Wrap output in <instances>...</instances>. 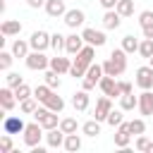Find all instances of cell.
Segmentation results:
<instances>
[{"label": "cell", "mask_w": 153, "mask_h": 153, "mask_svg": "<svg viewBox=\"0 0 153 153\" xmlns=\"http://www.w3.org/2000/svg\"><path fill=\"white\" fill-rule=\"evenodd\" d=\"M24 62H26V67L33 69V72H45V69L50 67V57H45L43 50H31V53L24 57Z\"/></svg>", "instance_id": "obj_1"}, {"label": "cell", "mask_w": 153, "mask_h": 153, "mask_svg": "<svg viewBox=\"0 0 153 153\" xmlns=\"http://www.w3.org/2000/svg\"><path fill=\"white\" fill-rule=\"evenodd\" d=\"M105 76V72H103V65H98V62H93L91 67H88V72H86V76L81 79V88H86V91H91V88H96L98 86V81Z\"/></svg>", "instance_id": "obj_2"}, {"label": "cell", "mask_w": 153, "mask_h": 153, "mask_svg": "<svg viewBox=\"0 0 153 153\" xmlns=\"http://www.w3.org/2000/svg\"><path fill=\"white\" fill-rule=\"evenodd\" d=\"M41 139H43V127H41V122H29L26 129H24V143H26L29 148H33V146L41 143Z\"/></svg>", "instance_id": "obj_3"}, {"label": "cell", "mask_w": 153, "mask_h": 153, "mask_svg": "<svg viewBox=\"0 0 153 153\" xmlns=\"http://www.w3.org/2000/svg\"><path fill=\"white\" fill-rule=\"evenodd\" d=\"M24 129H26V122L19 115H5L2 117V131L5 134H24Z\"/></svg>", "instance_id": "obj_4"}, {"label": "cell", "mask_w": 153, "mask_h": 153, "mask_svg": "<svg viewBox=\"0 0 153 153\" xmlns=\"http://www.w3.org/2000/svg\"><path fill=\"white\" fill-rule=\"evenodd\" d=\"M136 86L141 88V91H146V88H153V67L151 65H143V67H139L136 69Z\"/></svg>", "instance_id": "obj_5"}, {"label": "cell", "mask_w": 153, "mask_h": 153, "mask_svg": "<svg viewBox=\"0 0 153 153\" xmlns=\"http://www.w3.org/2000/svg\"><path fill=\"white\" fill-rule=\"evenodd\" d=\"M29 43H31V50H43V53H45V50L50 48V33L43 31V29H38V31L31 33Z\"/></svg>", "instance_id": "obj_6"}, {"label": "cell", "mask_w": 153, "mask_h": 153, "mask_svg": "<svg viewBox=\"0 0 153 153\" xmlns=\"http://www.w3.org/2000/svg\"><path fill=\"white\" fill-rule=\"evenodd\" d=\"M110 110H112V100H110V96H105V93H103V98H98V100H96L93 117H96L98 122H105V120H108V115H110Z\"/></svg>", "instance_id": "obj_7"}, {"label": "cell", "mask_w": 153, "mask_h": 153, "mask_svg": "<svg viewBox=\"0 0 153 153\" xmlns=\"http://www.w3.org/2000/svg\"><path fill=\"white\" fill-rule=\"evenodd\" d=\"M131 131H129V122H122L120 127H117V131H115V146L117 148H129V143H131Z\"/></svg>", "instance_id": "obj_8"}, {"label": "cell", "mask_w": 153, "mask_h": 153, "mask_svg": "<svg viewBox=\"0 0 153 153\" xmlns=\"http://www.w3.org/2000/svg\"><path fill=\"white\" fill-rule=\"evenodd\" d=\"M81 36H84V41H86L88 45H96V48L105 45V41H108L103 31H98V29H91V26H86V29L81 31Z\"/></svg>", "instance_id": "obj_9"}, {"label": "cell", "mask_w": 153, "mask_h": 153, "mask_svg": "<svg viewBox=\"0 0 153 153\" xmlns=\"http://www.w3.org/2000/svg\"><path fill=\"white\" fill-rule=\"evenodd\" d=\"M139 112L143 117H151L153 115V91L151 88H146V91L139 93Z\"/></svg>", "instance_id": "obj_10"}, {"label": "cell", "mask_w": 153, "mask_h": 153, "mask_svg": "<svg viewBox=\"0 0 153 153\" xmlns=\"http://www.w3.org/2000/svg\"><path fill=\"white\" fill-rule=\"evenodd\" d=\"M98 86H100V91H103L105 96H110V98H120V88H117V79H115V76L105 74V76L98 81Z\"/></svg>", "instance_id": "obj_11"}, {"label": "cell", "mask_w": 153, "mask_h": 153, "mask_svg": "<svg viewBox=\"0 0 153 153\" xmlns=\"http://www.w3.org/2000/svg\"><path fill=\"white\" fill-rule=\"evenodd\" d=\"M17 103H19V100H17V96H14V88L2 86V88H0V108H2L5 112H10Z\"/></svg>", "instance_id": "obj_12"}, {"label": "cell", "mask_w": 153, "mask_h": 153, "mask_svg": "<svg viewBox=\"0 0 153 153\" xmlns=\"http://www.w3.org/2000/svg\"><path fill=\"white\" fill-rule=\"evenodd\" d=\"M84 22H86V14L81 12V10H67L65 12V24L69 26V29H79V26H84Z\"/></svg>", "instance_id": "obj_13"}, {"label": "cell", "mask_w": 153, "mask_h": 153, "mask_svg": "<svg viewBox=\"0 0 153 153\" xmlns=\"http://www.w3.org/2000/svg\"><path fill=\"white\" fill-rule=\"evenodd\" d=\"M93 65V62H91ZM86 60H81L79 55H74V62H72V69H69V74L74 76V79H84L86 76V72H88V67H91Z\"/></svg>", "instance_id": "obj_14"}, {"label": "cell", "mask_w": 153, "mask_h": 153, "mask_svg": "<svg viewBox=\"0 0 153 153\" xmlns=\"http://www.w3.org/2000/svg\"><path fill=\"white\" fill-rule=\"evenodd\" d=\"M88 103H91V98H88V91H86V88H81V91H76V93L72 96V105H74L76 112L88 110Z\"/></svg>", "instance_id": "obj_15"}, {"label": "cell", "mask_w": 153, "mask_h": 153, "mask_svg": "<svg viewBox=\"0 0 153 153\" xmlns=\"http://www.w3.org/2000/svg\"><path fill=\"white\" fill-rule=\"evenodd\" d=\"M65 131L60 129V127H55V129H50L48 134H45V143L50 146V148H60V146H65Z\"/></svg>", "instance_id": "obj_16"}, {"label": "cell", "mask_w": 153, "mask_h": 153, "mask_svg": "<svg viewBox=\"0 0 153 153\" xmlns=\"http://www.w3.org/2000/svg\"><path fill=\"white\" fill-rule=\"evenodd\" d=\"M120 24H122V14L117 12V10H105V14H103V26L105 29H120Z\"/></svg>", "instance_id": "obj_17"}, {"label": "cell", "mask_w": 153, "mask_h": 153, "mask_svg": "<svg viewBox=\"0 0 153 153\" xmlns=\"http://www.w3.org/2000/svg\"><path fill=\"white\" fill-rule=\"evenodd\" d=\"M0 33L2 36H19L22 33V22L19 19H5L0 24Z\"/></svg>", "instance_id": "obj_18"}, {"label": "cell", "mask_w": 153, "mask_h": 153, "mask_svg": "<svg viewBox=\"0 0 153 153\" xmlns=\"http://www.w3.org/2000/svg\"><path fill=\"white\" fill-rule=\"evenodd\" d=\"M84 43H86V41H84L81 33H69V36H67V45H65V50H67L69 55H76V53L84 48Z\"/></svg>", "instance_id": "obj_19"}, {"label": "cell", "mask_w": 153, "mask_h": 153, "mask_svg": "<svg viewBox=\"0 0 153 153\" xmlns=\"http://www.w3.org/2000/svg\"><path fill=\"white\" fill-rule=\"evenodd\" d=\"M50 69H55L57 74H67V72L72 69V62H69V57H62V55L57 53L55 57H50Z\"/></svg>", "instance_id": "obj_20"}, {"label": "cell", "mask_w": 153, "mask_h": 153, "mask_svg": "<svg viewBox=\"0 0 153 153\" xmlns=\"http://www.w3.org/2000/svg\"><path fill=\"white\" fill-rule=\"evenodd\" d=\"M45 12H48V17H65V12H67L65 0H45Z\"/></svg>", "instance_id": "obj_21"}, {"label": "cell", "mask_w": 153, "mask_h": 153, "mask_svg": "<svg viewBox=\"0 0 153 153\" xmlns=\"http://www.w3.org/2000/svg\"><path fill=\"white\" fill-rule=\"evenodd\" d=\"M120 108H122L124 112H129V110L139 108V96H134V91H131V93H124V96H120Z\"/></svg>", "instance_id": "obj_22"}, {"label": "cell", "mask_w": 153, "mask_h": 153, "mask_svg": "<svg viewBox=\"0 0 153 153\" xmlns=\"http://www.w3.org/2000/svg\"><path fill=\"white\" fill-rule=\"evenodd\" d=\"M12 53H14V57H26V55L31 53V43H29V41L17 38V41L12 43Z\"/></svg>", "instance_id": "obj_23"}, {"label": "cell", "mask_w": 153, "mask_h": 153, "mask_svg": "<svg viewBox=\"0 0 153 153\" xmlns=\"http://www.w3.org/2000/svg\"><path fill=\"white\" fill-rule=\"evenodd\" d=\"M43 105H45V108H50L53 112H62V110H65V98H62V96H57V93L53 91V93H50V98H48Z\"/></svg>", "instance_id": "obj_24"}, {"label": "cell", "mask_w": 153, "mask_h": 153, "mask_svg": "<svg viewBox=\"0 0 153 153\" xmlns=\"http://www.w3.org/2000/svg\"><path fill=\"white\" fill-rule=\"evenodd\" d=\"M103 72L110 74V76H122V74H124V67H120L112 57H108V60L103 62Z\"/></svg>", "instance_id": "obj_25"}, {"label": "cell", "mask_w": 153, "mask_h": 153, "mask_svg": "<svg viewBox=\"0 0 153 153\" xmlns=\"http://www.w3.org/2000/svg\"><path fill=\"white\" fill-rule=\"evenodd\" d=\"M81 148V136L74 131V134H67L65 136V151H69V153H76Z\"/></svg>", "instance_id": "obj_26"}, {"label": "cell", "mask_w": 153, "mask_h": 153, "mask_svg": "<svg viewBox=\"0 0 153 153\" xmlns=\"http://www.w3.org/2000/svg\"><path fill=\"white\" fill-rule=\"evenodd\" d=\"M81 131L86 134V136H91V139H96L98 134H100V122L93 117V120H88V122H84V127H81Z\"/></svg>", "instance_id": "obj_27"}, {"label": "cell", "mask_w": 153, "mask_h": 153, "mask_svg": "<svg viewBox=\"0 0 153 153\" xmlns=\"http://www.w3.org/2000/svg\"><path fill=\"white\" fill-rule=\"evenodd\" d=\"M53 91H55V88H50L48 84H41V86H36V88H33V98H36L38 103H45V100L50 98V93H53Z\"/></svg>", "instance_id": "obj_28"}, {"label": "cell", "mask_w": 153, "mask_h": 153, "mask_svg": "<svg viewBox=\"0 0 153 153\" xmlns=\"http://www.w3.org/2000/svg\"><path fill=\"white\" fill-rule=\"evenodd\" d=\"M36 108H38V100L31 96V98H24V100H19V110L24 112V115H33L36 112Z\"/></svg>", "instance_id": "obj_29"}, {"label": "cell", "mask_w": 153, "mask_h": 153, "mask_svg": "<svg viewBox=\"0 0 153 153\" xmlns=\"http://www.w3.org/2000/svg\"><path fill=\"white\" fill-rule=\"evenodd\" d=\"M65 45H67V36H62V33H50V48H53L55 53L65 50Z\"/></svg>", "instance_id": "obj_30"}, {"label": "cell", "mask_w": 153, "mask_h": 153, "mask_svg": "<svg viewBox=\"0 0 153 153\" xmlns=\"http://www.w3.org/2000/svg\"><path fill=\"white\" fill-rule=\"evenodd\" d=\"M139 43H141V41H136V38L131 36V33L122 38V48H124V50H127L129 55H134V53H139Z\"/></svg>", "instance_id": "obj_31"}, {"label": "cell", "mask_w": 153, "mask_h": 153, "mask_svg": "<svg viewBox=\"0 0 153 153\" xmlns=\"http://www.w3.org/2000/svg\"><path fill=\"white\" fill-rule=\"evenodd\" d=\"M115 10H117L122 17H131V14H134V0H120Z\"/></svg>", "instance_id": "obj_32"}, {"label": "cell", "mask_w": 153, "mask_h": 153, "mask_svg": "<svg viewBox=\"0 0 153 153\" xmlns=\"http://www.w3.org/2000/svg\"><path fill=\"white\" fill-rule=\"evenodd\" d=\"M43 76H45V84H48L50 88H60V74H57L55 69H50V67H48Z\"/></svg>", "instance_id": "obj_33"}, {"label": "cell", "mask_w": 153, "mask_h": 153, "mask_svg": "<svg viewBox=\"0 0 153 153\" xmlns=\"http://www.w3.org/2000/svg\"><path fill=\"white\" fill-rule=\"evenodd\" d=\"M139 55L146 57V60L153 55V38H143V41L139 43Z\"/></svg>", "instance_id": "obj_34"}, {"label": "cell", "mask_w": 153, "mask_h": 153, "mask_svg": "<svg viewBox=\"0 0 153 153\" xmlns=\"http://www.w3.org/2000/svg\"><path fill=\"white\" fill-rule=\"evenodd\" d=\"M12 60H14V53L12 50H0V69H10L12 67Z\"/></svg>", "instance_id": "obj_35"}, {"label": "cell", "mask_w": 153, "mask_h": 153, "mask_svg": "<svg viewBox=\"0 0 153 153\" xmlns=\"http://www.w3.org/2000/svg\"><path fill=\"white\" fill-rule=\"evenodd\" d=\"M14 96H17V100H24V98H31V96H33V88H31V86H29V84L24 81L22 86H17V88H14Z\"/></svg>", "instance_id": "obj_36"}, {"label": "cell", "mask_w": 153, "mask_h": 153, "mask_svg": "<svg viewBox=\"0 0 153 153\" xmlns=\"http://www.w3.org/2000/svg\"><path fill=\"white\" fill-rule=\"evenodd\" d=\"M122 112H124L122 108H120V110H110V115H108V120H105V122H108L110 127H120V124L124 122V117H122Z\"/></svg>", "instance_id": "obj_37"}, {"label": "cell", "mask_w": 153, "mask_h": 153, "mask_svg": "<svg viewBox=\"0 0 153 153\" xmlns=\"http://www.w3.org/2000/svg\"><path fill=\"white\" fill-rule=\"evenodd\" d=\"M60 129H62L65 134H74V131H76V120H74V117H65V120H60Z\"/></svg>", "instance_id": "obj_38"}, {"label": "cell", "mask_w": 153, "mask_h": 153, "mask_svg": "<svg viewBox=\"0 0 153 153\" xmlns=\"http://www.w3.org/2000/svg\"><path fill=\"white\" fill-rule=\"evenodd\" d=\"M129 131H131L134 136H139V134H143V131H146V122H143L141 117H136V120H131V122H129Z\"/></svg>", "instance_id": "obj_39"}, {"label": "cell", "mask_w": 153, "mask_h": 153, "mask_svg": "<svg viewBox=\"0 0 153 153\" xmlns=\"http://www.w3.org/2000/svg\"><path fill=\"white\" fill-rule=\"evenodd\" d=\"M5 81H7V86H10V88H17V86H22V84H24L22 74H17V72H10V74L5 76Z\"/></svg>", "instance_id": "obj_40"}, {"label": "cell", "mask_w": 153, "mask_h": 153, "mask_svg": "<svg viewBox=\"0 0 153 153\" xmlns=\"http://www.w3.org/2000/svg\"><path fill=\"white\" fill-rule=\"evenodd\" d=\"M139 24H141V29H143V26H151V24H153V10H143V12L139 14Z\"/></svg>", "instance_id": "obj_41"}, {"label": "cell", "mask_w": 153, "mask_h": 153, "mask_svg": "<svg viewBox=\"0 0 153 153\" xmlns=\"http://www.w3.org/2000/svg\"><path fill=\"white\" fill-rule=\"evenodd\" d=\"M134 146H136V151H146V153H148L151 139H148V136H143V134H139V136H136V143H134Z\"/></svg>", "instance_id": "obj_42"}, {"label": "cell", "mask_w": 153, "mask_h": 153, "mask_svg": "<svg viewBox=\"0 0 153 153\" xmlns=\"http://www.w3.org/2000/svg\"><path fill=\"white\" fill-rule=\"evenodd\" d=\"M117 88H120V96H124V93H131V91H134L131 81H117Z\"/></svg>", "instance_id": "obj_43"}, {"label": "cell", "mask_w": 153, "mask_h": 153, "mask_svg": "<svg viewBox=\"0 0 153 153\" xmlns=\"http://www.w3.org/2000/svg\"><path fill=\"white\" fill-rule=\"evenodd\" d=\"M12 134H2V139H0V151H12V139H10Z\"/></svg>", "instance_id": "obj_44"}, {"label": "cell", "mask_w": 153, "mask_h": 153, "mask_svg": "<svg viewBox=\"0 0 153 153\" xmlns=\"http://www.w3.org/2000/svg\"><path fill=\"white\" fill-rule=\"evenodd\" d=\"M98 2H100V7H103V10H115L120 0H98Z\"/></svg>", "instance_id": "obj_45"}, {"label": "cell", "mask_w": 153, "mask_h": 153, "mask_svg": "<svg viewBox=\"0 0 153 153\" xmlns=\"http://www.w3.org/2000/svg\"><path fill=\"white\" fill-rule=\"evenodd\" d=\"M26 5L31 10H38V7H45V0H26Z\"/></svg>", "instance_id": "obj_46"}, {"label": "cell", "mask_w": 153, "mask_h": 153, "mask_svg": "<svg viewBox=\"0 0 153 153\" xmlns=\"http://www.w3.org/2000/svg\"><path fill=\"white\" fill-rule=\"evenodd\" d=\"M141 33H143V38H153V24H151V26H143Z\"/></svg>", "instance_id": "obj_47"}, {"label": "cell", "mask_w": 153, "mask_h": 153, "mask_svg": "<svg viewBox=\"0 0 153 153\" xmlns=\"http://www.w3.org/2000/svg\"><path fill=\"white\" fill-rule=\"evenodd\" d=\"M148 153H153V141H151V146H148Z\"/></svg>", "instance_id": "obj_48"}, {"label": "cell", "mask_w": 153, "mask_h": 153, "mask_svg": "<svg viewBox=\"0 0 153 153\" xmlns=\"http://www.w3.org/2000/svg\"><path fill=\"white\" fill-rule=\"evenodd\" d=\"M148 65H151V67H153V55H151V57H148Z\"/></svg>", "instance_id": "obj_49"}]
</instances>
